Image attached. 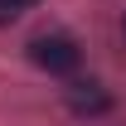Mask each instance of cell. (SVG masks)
<instances>
[{
  "label": "cell",
  "instance_id": "obj_1",
  "mask_svg": "<svg viewBox=\"0 0 126 126\" xmlns=\"http://www.w3.org/2000/svg\"><path fill=\"white\" fill-rule=\"evenodd\" d=\"M29 58L39 63L44 73H73L82 53H78V44H73L68 34H39L29 44Z\"/></svg>",
  "mask_w": 126,
  "mask_h": 126
},
{
  "label": "cell",
  "instance_id": "obj_2",
  "mask_svg": "<svg viewBox=\"0 0 126 126\" xmlns=\"http://www.w3.org/2000/svg\"><path fill=\"white\" fill-rule=\"evenodd\" d=\"M68 107L73 111H107L111 97L102 92V82H73L68 87Z\"/></svg>",
  "mask_w": 126,
  "mask_h": 126
},
{
  "label": "cell",
  "instance_id": "obj_3",
  "mask_svg": "<svg viewBox=\"0 0 126 126\" xmlns=\"http://www.w3.org/2000/svg\"><path fill=\"white\" fill-rule=\"evenodd\" d=\"M34 0H0V24H10V19H19L24 10H29Z\"/></svg>",
  "mask_w": 126,
  "mask_h": 126
},
{
  "label": "cell",
  "instance_id": "obj_4",
  "mask_svg": "<svg viewBox=\"0 0 126 126\" xmlns=\"http://www.w3.org/2000/svg\"><path fill=\"white\" fill-rule=\"evenodd\" d=\"M121 34H126V19H121Z\"/></svg>",
  "mask_w": 126,
  "mask_h": 126
}]
</instances>
